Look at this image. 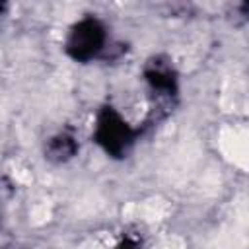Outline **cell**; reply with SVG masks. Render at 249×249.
I'll list each match as a JSON object with an SVG mask.
<instances>
[{
    "label": "cell",
    "instance_id": "1",
    "mask_svg": "<svg viewBox=\"0 0 249 249\" xmlns=\"http://www.w3.org/2000/svg\"><path fill=\"white\" fill-rule=\"evenodd\" d=\"M95 140L109 156L121 158L132 144V128L115 109L105 107L97 117Z\"/></svg>",
    "mask_w": 249,
    "mask_h": 249
},
{
    "label": "cell",
    "instance_id": "2",
    "mask_svg": "<svg viewBox=\"0 0 249 249\" xmlns=\"http://www.w3.org/2000/svg\"><path fill=\"white\" fill-rule=\"evenodd\" d=\"M103 43H105L103 25L93 18H86L70 29L66 39V53L74 60H89L103 49Z\"/></svg>",
    "mask_w": 249,
    "mask_h": 249
},
{
    "label": "cell",
    "instance_id": "3",
    "mask_svg": "<svg viewBox=\"0 0 249 249\" xmlns=\"http://www.w3.org/2000/svg\"><path fill=\"white\" fill-rule=\"evenodd\" d=\"M146 80L148 84L161 91V93H173L175 91V74L169 66H161L160 62H154L148 70H146Z\"/></svg>",
    "mask_w": 249,
    "mask_h": 249
},
{
    "label": "cell",
    "instance_id": "4",
    "mask_svg": "<svg viewBox=\"0 0 249 249\" xmlns=\"http://www.w3.org/2000/svg\"><path fill=\"white\" fill-rule=\"evenodd\" d=\"M76 150H78V146H76L74 138L72 136H66V134H60V136H56V138L51 140L47 154L54 161H64V160L72 158L76 154Z\"/></svg>",
    "mask_w": 249,
    "mask_h": 249
},
{
    "label": "cell",
    "instance_id": "5",
    "mask_svg": "<svg viewBox=\"0 0 249 249\" xmlns=\"http://www.w3.org/2000/svg\"><path fill=\"white\" fill-rule=\"evenodd\" d=\"M117 249H140V247H138L132 239H124V241H121V243H119V247H117Z\"/></svg>",
    "mask_w": 249,
    "mask_h": 249
}]
</instances>
